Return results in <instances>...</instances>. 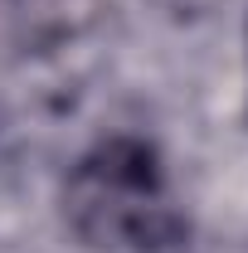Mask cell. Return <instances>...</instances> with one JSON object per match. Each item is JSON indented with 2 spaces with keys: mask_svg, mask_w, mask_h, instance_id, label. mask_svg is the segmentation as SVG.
Segmentation results:
<instances>
[{
  "mask_svg": "<svg viewBox=\"0 0 248 253\" xmlns=\"http://www.w3.org/2000/svg\"><path fill=\"white\" fill-rule=\"evenodd\" d=\"M68 219L93 249L117 253H156L180 244L185 219L170 205L165 175L156 166V151L146 141H102L97 151L78 161L63 190Z\"/></svg>",
  "mask_w": 248,
  "mask_h": 253,
  "instance_id": "6da1fadb",
  "label": "cell"
}]
</instances>
